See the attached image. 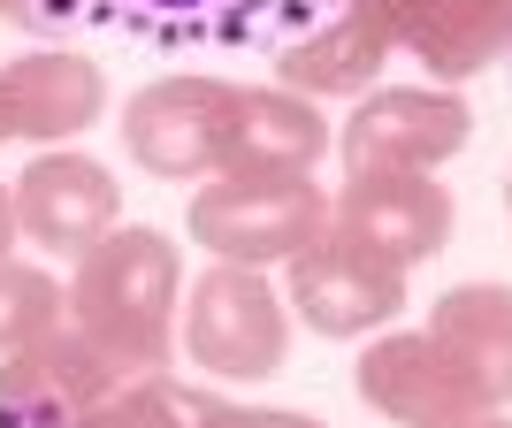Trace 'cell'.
I'll return each mask as SVG.
<instances>
[{
  "label": "cell",
  "instance_id": "6da1fadb",
  "mask_svg": "<svg viewBox=\"0 0 512 428\" xmlns=\"http://www.w3.org/2000/svg\"><path fill=\"white\" fill-rule=\"evenodd\" d=\"M39 31L153 54H299L360 0H31Z\"/></svg>",
  "mask_w": 512,
  "mask_h": 428
},
{
  "label": "cell",
  "instance_id": "7a4b0ae2",
  "mask_svg": "<svg viewBox=\"0 0 512 428\" xmlns=\"http://www.w3.org/2000/svg\"><path fill=\"white\" fill-rule=\"evenodd\" d=\"M169 291H176V253L153 230H107L77 276H69V329L92 337L107 360L138 375L161 367L169 344Z\"/></svg>",
  "mask_w": 512,
  "mask_h": 428
},
{
  "label": "cell",
  "instance_id": "3957f363",
  "mask_svg": "<svg viewBox=\"0 0 512 428\" xmlns=\"http://www.w3.org/2000/svg\"><path fill=\"white\" fill-rule=\"evenodd\" d=\"M123 367L107 360L92 337L77 329H54V337L23 344L0 360V413L8 421H31V428H77L85 413H100L107 398H123Z\"/></svg>",
  "mask_w": 512,
  "mask_h": 428
},
{
  "label": "cell",
  "instance_id": "277c9868",
  "mask_svg": "<svg viewBox=\"0 0 512 428\" xmlns=\"http://www.w3.org/2000/svg\"><path fill=\"white\" fill-rule=\"evenodd\" d=\"M16 184V230L23 245H39V253H62V260H85L107 230H115V214H123V184L85 161V153H31V169L8 176Z\"/></svg>",
  "mask_w": 512,
  "mask_h": 428
},
{
  "label": "cell",
  "instance_id": "5b68a950",
  "mask_svg": "<svg viewBox=\"0 0 512 428\" xmlns=\"http://www.w3.org/2000/svg\"><path fill=\"white\" fill-rule=\"evenodd\" d=\"M230 107L237 100L222 85H207V77H169V85H146L130 100L123 138L153 176H192V169H207L214 153H222Z\"/></svg>",
  "mask_w": 512,
  "mask_h": 428
},
{
  "label": "cell",
  "instance_id": "8992f818",
  "mask_svg": "<svg viewBox=\"0 0 512 428\" xmlns=\"http://www.w3.org/2000/svg\"><path fill=\"white\" fill-rule=\"evenodd\" d=\"M0 85H8V115H16V138L31 153H54L69 146L85 123H100V100H107V77L92 54L77 46H31L16 62L0 69Z\"/></svg>",
  "mask_w": 512,
  "mask_h": 428
},
{
  "label": "cell",
  "instance_id": "52a82bcc",
  "mask_svg": "<svg viewBox=\"0 0 512 428\" xmlns=\"http://www.w3.org/2000/svg\"><path fill=\"white\" fill-rule=\"evenodd\" d=\"M192 352L207 367H230V375H260V367H268V352H276V321H268V306H260L253 283L214 276L207 291H199Z\"/></svg>",
  "mask_w": 512,
  "mask_h": 428
},
{
  "label": "cell",
  "instance_id": "ba28073f",
  "mask_svg": "<svg viewBox=\"0 0 512 428\" xmlns=\"http://www.w3.org/2000/svg\"><path fill=\"white\" fill-rule=\"evenodd\" d=\"M199 237L222 245V253H276L283 237L306 222L299 192H276V184H222L214 199H199Z\"/></svg>",
  "mask_w": 512,
  "mask_h": 428
},
{
  "label": "cell",
  "instance_id": "9c48e42d",
  "mask_svg": "<svg viewBox=\"0 0 512 428\" xmlns=\"http://www.w3.org/2000/svg\"><path fill=\"white\" fill-rule=\"evenodd\" d=\"M69 321V283H54L39 260H0V360L23 352V344L54 337Z\"/></svg>",
  "mask_w": 512,
  "mask_h": 428
},
{
  "label": "cell",
  "instance_id": "30bf717a",
  "mask_svg": "<svg viewBox=\"0 0 512 428\" xmlns=\"http://www.w3.org/2000/svg\"><path fill=\"white\" fill-rule=\"evenodd\" d=\"M77 428H146V413H138V398H130V390H123V398H107L100 413H85V421H77Z\"/></svg>",
  "mask_w": 512,
  "mask_h": 428
},
{
  "label": "cell",
  "instance_id": "8fae6325",
  "mask_svg": "<svg viewBox=\"0 0 512 428\" xmlns=\"http://www.w3.org/2000/svg\"><path fill=\"white\" fill-rule=\"evenodd\" d=\"M16 245H23V230H16V184L0 176V260L16 253Z\"/></svg>",
  "mask_w": 512,
  "mask_h": 428
},
{
  "label": "cell",
  "instance_id": "7c38bea8",
  "mask_svg": "<svg viewBox=\"0 0 512 428\" xmlns=\"http://www.w3.org/2000/svg\"><path fill=\"white\" fill-rule=\"evenodd\" d=\"M0 23H16V31H39V8H31V0H0Z\"/></svg>",
  "mask_w": 512,
  "mask_h": 428
},
{
  "label": "cell",
  "instance_id": "4fadbf2b",
  "mask_svg": "<svg viewBox=\"0 0 512 428\" xmlns=\"http://www.w3.org/2000/svg\"><path fill=\"white\" fill-rule=\"evenodd\" d=\"M0 146H16V115H8V85H0Z\"/></svg>",
  "mask_w": 512,
  "mask_h": 428
},
{
  "label": "cell",
  "instance_id": "5bb4252c",
  "mask_svg": "<svg viewBox=\"0 0 512 428\" xmlns=\"http://www.w3.org/2000/svg\"><path fill=\"white\" fill-rule=\"evenodd\" d=\"M0 428H31V421H8V413H0Z\"/></svg>",
  "mask_w": 512,
  "mask_h": 428
}]
</instances>
